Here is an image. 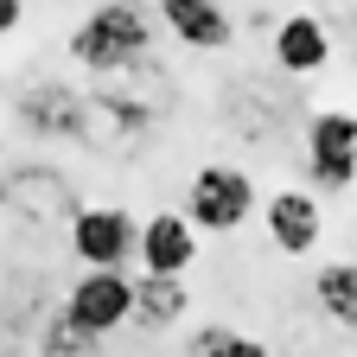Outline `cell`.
Segmentation results:
<instances>
[{
    "label": "cell",
    "instance_id": "cell-1",
    "mask_svg": "<svg viewBox=\"0 0 357 357\" xmlns=\"http://www.w3.org/2000/svg\"><path fill=\"white\" fill-rule=\"evenodd\" d=\"M153 32H160V13H147L141 0H102L70 32V58L83 70H134V64H147Z\"/></svg>",
    "mask_w": 357,
    "mask_h": 357
},
{
    "label": "cell",
    "instance_id": "cell-2",
    "mask_svg": "<svg viewBox=\"0 0 357 357\" xmlns=\"http://www.w3.org/2000/svg\"><path fill=\"white\" fill-rule=\"evenodd\" d=\"M255 211H261V198H255V178H249L243 166L211 160V166L192 172V185H185V217L198 223V230L230 236V230H243Z\"/></svg>",
    "mask_w": 357,
    "mask_h": 357
},
{
    "label": "cell",
    "instance_id": "cell-3",
    "mask_svg": "<svg viewBox=\"0 0 357 357\" xmlns=\"http://www.w3.org/2000/svg\"><path fill=\"white\" fill-rule=\"evenodd\" d=\"M64 319L83 326L89 338H115L121 326H134V281L128 268H83L64 294Z\"/></svg>",
    "mask_w": 357,
    "mask_h": 357
},
{
    "label": "cell",
    "instance_id": "cell-4",
    "mask_svg": "<svg viewBox=\"0 0 357 357\" xmlns=\"http://www.w3.org/2000/svg\"><path fill=\"white\" fill-rule=\"evenodd\" d=\"M70 255L83 268H128L141 255V223L121 204H89L70 217Z\"/></svg>",
    "mask_w": 357,
    "mask_h": 357
},
{
    "label": "cell",
    "instance_id": "cell-5",
    "mask_svg": "<svg viewBox=\"0 0 357 357\" xmlns=\"http://www.w3.org/2000/svg\"><path fill=\"white\" fill-rule=\"evenodd\" d=\"M261 230L268 243H275L281 255H312L326 236V204L312 185H281V192H268L261 198Z\"/></svg>",
    "mask_w": 357,
    "mask_h": 357
},
{
    "label": "cell",
    "instance_id": "cell-6",
    "mask_svg": "<svg viewBox=\"0 0 357 357\" xmlns=\"http://www.w3.org/2000/svg\"><path fill=\"white\" fill-rule=\"evenodd\" d=\"M198 223L185 217V204L178 211H153L147 223H141V275H185V268L198 261Z\"/></svg>",
    "mask_w": 357,
    "mask_h": 357
},
{
    "label": "cell",
    "instance_id": "cell-7",
    "mask_svg": "<svg viewBox=\"0 0 357 357\" xmlns=\"http://www.w3.org/2000/svg\"><path fill=\"white\" fill-rule=\"evenodd\" d=\"M332 64V26L319 13H287L275 26V70L281 77H319Z\"/></svg>",
    "mask_w": 357,
    "mask_h": 357
},
{
    "label": "cell",
    "instance_id": "cell-8",
    "mask_svg": "<svg viewBox=\"0 0 357 357\" xmlns=\"http://www.w3.org/2000/svg\"><path fill=\"white\" fill-rule=\"evenodd\" d=\"M160 26L178 45H192V52H223V45L236 38L223 0H160Z\"/></svg>",
    "mask_w": 357,
    "mask_h": 357
},
{
    "label": "cell",
    "instance_id": "cell-9",
    "mask_svg": "<svg viewBox=\"0 0 357 357\" xmlns=\"http://www.w3.org/2000/svg\"><path fill=\"white\" fill-rule=\"evenodd\" d=\"M312 306L338 332H357V261H319L312 275Z\"/></svg>",
    "mask_w": 357,
    "mask_h": 357
},
{
    "label": "cell",
    "instance_id": "cell-10",
    "mask_svg": "<svg viewBox=\"0 0 357 357\" xmlns=\"http://www.w3.org/2000/svg\"><path fill=\"white\" fill-rule=\"evenodd\" d=\"M185 306H192L185 275H141V281H134V326L166 332V326H178V312H185Z\"/></svg>",
    "mask_w": 357,
    "mask_h": 357
},
{
    "label": "cell",
    "instance_id": "cell-11",
    "mask_svg": "<svg viewBox=\"0 0 357 357\" xmlns=\"http://www.w3.org/2000/svg\"><path fill=\"white\" fill-rule=\"evenodd\" d=\"M20 109H26V128L32 134H77L83 128V102L70 96V89H58V83H38Z\"/></svg>",
    "mask_w": 357,
    "mask_h": 357
},
{
    "label": "cell",
    "instance_id": "cell-12",
    "mask_svg": "<svg viewBox=\"0 0 357 357\" xmlns=\"http://www.w3.org/2000/svg\"><path fill=\"white\" fill-rule=\"evenodd\" d=\"M306 153H357V115L351 109H319L306 121Z\"/></svg>",
    "mask_w": 357,
    "mask_h": 357
},
{
    "label": "cell",
    "instance_id": "cell-13",
    "mask_svg": "<svg viewBox=\"0 0 357 357\" xmlns=\"http://www.w3.org/2000/svg\"><path fill=\"white\" fill-rule=\"evenodd\" d=\"M192 357H275V351L261 338H249V332H236V326H204L192 338Z\"/></svg>",
    "mask_w": 357,
    "mask_h": 357
},
{
    "label": "cell",
    "instance_id": "cell-14",
    "mask_svg": "<svg viewBox=\"0 0 357 357\" xmlns=\"http://www.w3.org/2000/svg\"><path fill=\"white\" fill-rule=\"evenodd\" d=\"M306 185L312 192H344V185H357V153H306Z\"/></svg>",
    "mask_w": 357,
    "mask_h": 357
},
{
    "label": "cell",
    "instance_id": "cell-15",
    "mask_svg": "<svg viewBox=\"0 0 357 357\" xmlns=\"http://www.w3.org/2000/svg\"><path fill=\"white\" fill-rule=\"evenodd\" d=\"M102 338H89L83 326H70L64 312H52V326H45V357H89Z\"/></svg>",
    "mask_w": 357,
    "mask_h": 357
},
{
    "label": "cell",
    "instance_id": "cell-16",
    "mask_svg": "<svg viewBox=\"0 0 357 357\" xmlns=\"http://www.w3.org/2000/svg\"><path fill=\"white\" fill-rule=\"evenodd\" d=\"M20 20H26V0H0V38L20 32Z\"/></svg>",
    "mask_w": 357,
    "mask_h": 357
}]
</instances>
